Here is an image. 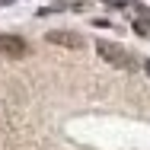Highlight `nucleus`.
Listing matches in <instances>:
<instances>
[{
	"label": "nucleus",
	"instance_id": "obj_1",
	"mask_svg": "<svg viewBox=\"0 0 150 150\" xmlns=\"http://www.w3.org/2000/svg\"><path fill=\"white\" fill-rule=\"evenodd\" d=\"M96 54L105 61V64H112V67H128L131 64V58L125 54V48L112 45V42H96Z\"/></svg>",
	"mask_w": 150,
	"mask_h": 150
},
{
	"label": "nucleus",
	"instance_id": "obj_2",
	"mask_svg": "<svg viewBox=\"0 0 150 150\" xmlns=\"http://www.w3.org/2000/svg\"><path fill=\"white\" fill-rule=\"evenodd\" d=\"M0 54H6V58H26V54H29V45H26V38H19V35L3 32V35H0Z\"/></svg>",
	"mask_w": 150,
	"mask_h": 150
},
{
	"label": "nucleus",
	"instance_id": "obj_3",
	"mask_svg": "<svg viewBox=\"0 0 150 150\" xmlns=\"http://www.w3.org/2000/svg\"><path fill=\"white\" fill-rule=\"evenodd\" d=\"M45 42L61 45V48H80V45H83V38H80L77 32H67V29H51L48 35H45Z\"/></svg>",
	"mask_w": 150,
	"mask_h": 150
},
{
	"label": "nucleus",
	"instance_id": "obj_4",
	"mask_svg": "<svg viewBox=\"0 0 150 150\" xmlns=\"http://www.w3.org/2000/svg\"><path fill=\"white\" fill-rule=\"evenodd\" d=\"M102 3H109V6H125V0H102Z\"/></svg>",
	"mask_w": 150,
	"mask_h": 150
},
{
	"label": "nucleus",
	"instance_id": "obj_5",
	"mask_svg": "<svg viewBox=\"0 0 150 150\" xmlns=\"http://www.w3.org/2000/svg\"><path fill=\"white\" fill-rule=\"evenodd\" d=\"M144 74H147V77H150V61H147V64H144Z\"/></svg>",
	"mask_w": 150,
	"mask_h": 150
},
{
	"label": "nucleus",
	"instance_id": "obj_6",
	"mask_svg": "<svg viewBox=\"0 0 150 150\" xmlns=\"http://www.w3.org/2000/svg\"><path fill=\"white\" fill-rule=\"evenodd\" d=\"M3 3H13V0H3Z\"/></svg>",
	"mask_w": 150,
	"mask_h": 150
}]
</instances>
